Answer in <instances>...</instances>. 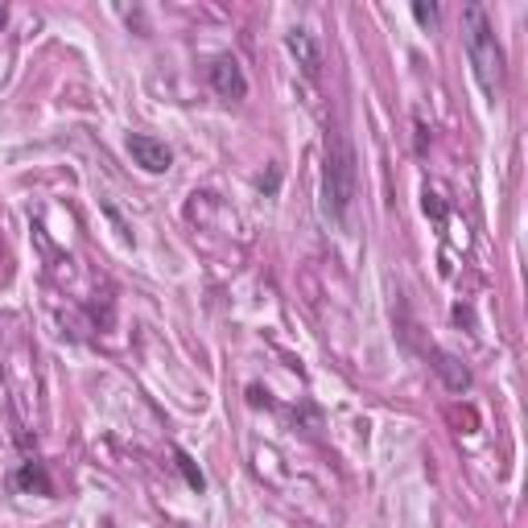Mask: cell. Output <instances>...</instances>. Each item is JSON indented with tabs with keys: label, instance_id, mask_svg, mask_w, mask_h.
I'll return each mask as SVG.
<instances>
[{
	"label": "cell",
	"instance_id": "obj_1",
	"mask_svg": "<svg viewBox=\"0 0 528 528\" xmlns=\"http://www.w3.org/2000/svg\"><path fill=\"white\" fill-rule=\"evenodd\" d=\"M462 50H467L470 66H475L479 87L495 99L500 79H504V50L495 42L492 21H487V9H483V4H467V9H462Z\"/></svg>",
	"mask_w": 528,
	"mask_h": 528
},
{
	"label": "cell",
	"instance_id": "obj_2",
	"mask_svg": "<svg viewBox=\"0 0 528 528\" xmlns=\"http://www.w3.org/2000/svg\"><path fill=\"white\" fill-rule=\"evenodd\" d=\"M322 206L335 223H347L355 206V153L343 136H326V169H322Z\"/></svg>",
	"mask_w": 528,
	"mask_h": 528
},
{
	"label": "cell",
	"instance_id": "obj_3",
	"mask_svg": "<svg viewBox=\"0 0 528 528\" xmlns=\"http://www.w3.org/2000/svg\"><path fill=\"white\" fill-rule=\"evenodd\" d=\"M128 153H132V161H136L141 169H149V174H166L169 161H174V153L166 149V141L144 136V132H132L128 136Z\"/></svg>",
	"mask_w": 528,
	"mask_h": 528
},
{
	"label": "cell",
	"instance_id": "obj_4",
	"mask_svg": "<svg viewBox=\"0 0 528 528\" xmlns=\"http://www.w3.org/2000/svg\"><path fill=\"white\" fill-rule=\"evenodd\" d=\"M211 87H215L223 99H244L248 96V79H244L240 62L231 58V54H219V58L211 62Z\"/></svg>",
	"mask_w": 528,
	"mask_h": 528
},
{
	"label": "cell",
	"instance_id": "obj_5",
	"mask_svg": "<svg viewBox=\"0 0 528 528\" xmlns=\"http://www.w3.org/2000/svg\"><path fill=\"white\" fill-rule=\"evenodd\" d=\"M289 54L301 62V71L310 74V79H318V71H322V58H318V46H314V37L306 34V29H293V34L285 37Z\"/></svg>",
	"mask_w": 528,
	"mask_h": 528
},
{
	"label": "cell",
	"instance_id": "obj_6",
	"mask_svg": "<svg viewBox=\"0 0 528 528\" xmlns=\"http://www.w3.org/2000/svg\"><path fill=\"white\" fill-rule=\"evenodd\" d=\"M17 487H37V492H42V495H50V492H54V487H50V479H46V470H42V467H34V462H29V467H25L21 475H17Z\"/></svg>",
	"mask_w": 528,
	"mask_h": 528
},
{
	"label": "cell",
	"instance_id": "obj_7",
	"mask_svg": "<svg viewBox=\"0 0 528 528\" xmlns=\"http://www.w3.org/2000/svg\"><path fill=\"white\" fill-rule=\"evenodd\" d=\"M178 467H182V475H186V483H190L194 492H203V475H198V470L190 467V458H186V454H178Z\"/></svg>",
	"mask_w": 528,
	"mask_h": 528
},
{
	"label": "cell",
	"instance_id": "obj_8",
	"mask_svg": "<svg viewBox=\"0 0 528 528\" xmlns=\"http://www.w3.org/2000/svg\"><path fill=\"white\" fill-rule=\"evenodd\" d=\"M413 17H417V21H438V4H413Z\"/></svg>",
	"mask_w": 528,
	"mask_h": 528
},
{
	"label": "cell",
	"instance_id": "obj_9",
	"mask_svg": "<svg viewBox=\"0 0 528 528\" xmlns=\"http://www.w3.org/2000/svg\"><path fill=\"white\" fill-rule=\"evenodd\" d=\"M425 211H433V219H446V206L438 203V194H425Z\"/></svg>",
	"mask_w": 528,
	"mask_h": 528
},
{
	"label": "cell",
	"instance_id": "obj_10",
	"mask_svg": "<svg viewBox=\"0 0 528 528\" xmlns=\"http://www.w3.org/2000/svg\"><path fill=\"white\" fill-rule=\"evenodd\" d=\"M0 25H4V4H0Z\"/></svg>",
	"mask_w": 528,
	"mask_h": 528
}]
</instances>
